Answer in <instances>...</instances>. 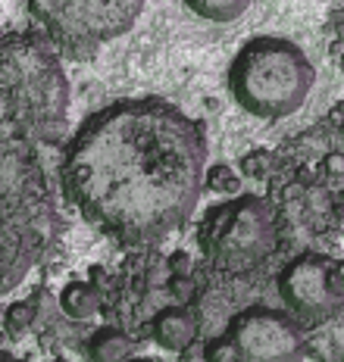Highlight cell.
Masks as SVG:
<instances>
[{"label": "cell", "instance_id": "1", "mask_svg": "<svg viewBox=\"0 0 344 362\" xmlns=\"http://www.w3.org/2000/svg\"><path fill=\"white\" fill-rule=\"evenodd\" d=\"M207 138L163 97H129L91 112L59 156L66 200L122 247L182 231L200 203Z\"/></svg>", "mask_w": 344, "mask_h": 362}, {"label": "cell", "instance_id": "2", "mask_svg": "<svg viewBox=\"0 0 344 362\" xmlns=\"http://www.w3.org/2000/svg\"><path fill=\"white\" fill-rule=\"evenodd\" d=\"M69 85L41 35L0 32V297L41 262L59 231L41 150L66 132Z\"/></svg>", "mask_w": 344, "mask_h": 362}, {"label": "cell", "instance_id": "3", "mask_svg": "<svg viewBox=\"0 0 344 362\" xmlns=\"http://www.w3.org/2000/svg\"><path fill=\"white\" fill-rule=\"evenodd\" d=\"M313 85V63L294 41L279 35H257L244 41L229 63L231 97L257 119H285L297 112Z\"/></svg>", "mask_w": 344, "mask_h": 362}, {"label": "cell", "instance_id": "4", "mask_svg": "<svg viewBox=\"0 0 344 362\" xmlns=\"http://www.w3.org/2000/svg\"><path fill=\"white\" fill-rule=\"evenodd\" d=\"M197 244L207 266L219 275L244 278L279 250V216L257 194H241L204 213Z\"/></svg>", "mask_w": 344, "mask_h": 362}, {"label": "cell", "instance_id": "5", "mask_svg": "<svg viewBox=\"0 0 344 362\" xmlns=\"http://www.w3.org/2000/svg\"><path fill=\"white\" fill-rule=\"evenodd\" d=\"M32 19L44 28V41L66 59H88L97 54L103 41L129 32L134 19L141 16V4H66V0H47V4H28Z\"/></svg>", "mask_w": 344, "mask_h": 362}, {"label": "cell", "instance_id": "6", "mask_svg": "<svg viewBox=\"0 0 344 362\" xmlns=\"http://www.w3.org/2000/svg\"><path fill=\"white\" fill-rule=\"evenodd\" d=\"M222 337L235 362H304L306 334L288 309L253 303L229 319Z\"/></svg>", "mask_w": 344, "mask_h": 362}, {"label": "cell", "instance_id": "7", "mask_svg": "<svg viewBox=\"0 0 344 362\" xmlns=\"http://www.w3.org/2000/svg\"><path fill=\"white\" fill-rule=\"evenodd\" d=\"M335 262L338 259H332L328 253L306 250L282 266L275 288H279L282 303L297 322L316 325V322H326L341 313L344 291L335 281Z\"/></svg>", "mask_w": 344, "mask_h": 362}, {"label": "cell", "instance_id": "8", "mask_svg": "<svg viewBox=\"0 0 344 362\" xmlns=\"http://www.w3.org/2000/svg\"><path fill=\"white\" fill-rule=\"evenodd\" d=\"M197 331L200 319L188 306H163L151 319V337L169 353L191 350V344L197 341Z\"/></svg>", "mask_w": 344, "mask_h": 362}, {"label": "cell", "instance_id": "9", "mask_svg": "<svg viewBox=\"0 0 344 362\" xmlns=\"http://www.w3.org/2000/svg\"><path fill=\"white\" fill-rule=\"evenodd\" d=\"M85 356L88 362H129L134 359V337L122 328L103 325L85 341Z\"/></svg>", "mask_w": 344, "mask_h": 362}, {"label": "cell", "instance_id": "10", "mask_svg": "<svg viewBox=\"0 0 344 362\" xmlns=\"http://www.w3.org/2000/svg\"><path fill=\"white\" fill-rule=\"evenodd\" d=\"M59 309L76 322L91 319L97 309H101V291L76 278V281H69L63 291H59Z\"/></svg>", "mask_w": 344, "mask_h": 362}, {"label": "cell", "instance_id": "11", "mask_svg": "<svg viewBox=\"0 0 344 362\" xmlns=\"http://www.w3.org/2000/svg\"><path fill=\"white\" fill-rule=\"evenodd\" d=\"M188 10L210 22H235L248 13L244 0H188Z\"/></svg>", "mask_w": 344, "mask_h": 362}, {"label": "cell", "instance_id": "12", "mask_svg": "<svg viewBox=\"0 0 344 362\" xmlns=\"http://www.w3.org/2000/svg\"><path fill=\"white\" fill-rule=\"evenodd\" d=\"M35 315H38V306H35V297L32 300H22V303H10L4 313V334L19 341L28 328L35 325Z\"/></svg>", "mask_w": 344, "mask_h": 362}, {"label": "cell", "instance_id": "13", "mask_svg": "<svg viewBox=\"0 0 344 362\" xmlns=\"http://www.w3.org/2000/svg\"><path fill=\"white\" fill-rule=\"evenodd\" d=\"M204 185L210 187L213 194H226V197H241V178H238V172L231 169V165H226V163L213 165V169L207 172Z\"/></svg>", "mask_w": 344, "mask_h": 362}, {"label": "cell", "instance_id": "14", "mask_svg": "<svg viewBox=\"0 0 344 362\" xmlns=\"http://www.w3.org/2000/svg\"><path fill=\"white\" fill-rule=\"evenodd\" d=\"M269 165H273V153H269V150H251V153L241 156V175L244 178L266 181Z\"/></svg>", "mask_w": 344, "mask_h": 362}, {"label": "cell", "instance_id": "15", "mask_svg": "<svg viewBox=\"0 0 344 362\" xmlns=\"http://www.w3.org/2000/svg\"><path fill=\"white\" fill-rule=\"evenodd\" d=\"M204 362H235V353H231V346H229V341L222 334H216V337H210V341L204 344Z\"/></svg>", "mask_w": 344, "mask_h": 362}, {"label": "cell", "instance_id": "16", "mask_svg": "<svg viewBox=\"0 0 344 362\" xmlns=\"http://www.w3.org/2000/svg\"><path fill=\"white\" fill-rule=\"evenodd\" d=\"M166 291L172 293V297H176L178 306L191 303V297H194V278H191V275H169Z\"/></svg>", "mask_w": 344, "mask_h": 362}, {"label": "cell", "instance_id": "17", "mask_svg": "<svg viewBox=\"0 0 344 362\" xmlns=\"http://www.w3.org/2000/svg\"><path fill=\"white\" fill-rule=\"evenodd\" d=\"M166 269H169V275H191V253H185V250L169 253Z\"/></svg>", "mask_w": 344, "mask_h": 362}, {"label": "cell", "instance_id": "18", "mask_svg": "<svg viewBox=\"0 0 344 362\" xmlns=\"http://www.w3.org/2000/svg\"><path fill=\"white\" fill-rule=\"evenodd\" d=\"M88 275H91V288H97V291L107 288V269H103V266H91Z\"/></svg>", "mask_w": 344, "mask_h": 362}, {"label": "cell", "instance_id": "19", "mask_svg": "<svg viewBox=\"0 0 344 362\" xmlns=\"http://www.w3.org/2000/svg\"><path fill=\"white\" fill-rule=\"evenodd\" d=\"M335 281H338V288L344 291V259L335 262Z\"/></svg>", "mask_w": 344, "mask_h": 362}, {"label": "cell", "instance_id": "20", "mask_svg": "<svg viewBox=\"0 0 344 362\" xmlns=\"http://www.w3.org/2000/svg\"><path fill=\"white\" fill-rule=\"evenodd\" d=\"M0 362H28V359H19V356H13V353L0 350ZM54 362H66V359H54Z\"/></svg>", "mask_w": 344, "mask_h": 362}, {"label": "cell", "instance_id": "21", "mask_svg": "<svg viewBox=\"0 0 344 362\" xmlns=\"http://www.w3.org/2000/svg\"><path fill=\"white\" fill-rule=\"evenodd\" d=\"M129 362H160V359H154V356H134V359H129Z\"/></svg>", "mask_w": 344, "mask_h": 362}, {"label": "cell", "instance_id": "22", "mask_svg": "<svg viewBox=\"0 0 344 362\" xmlns=\"http://www.w3.org/2000/svg\"><path fill=\"white\" fill-rule=\"evenodd\" d=\"M338 63H341V66H344V57H341V59H338Z\"/></svg>", "mask_w": 344, "mask_h": 362}]
</instances>
